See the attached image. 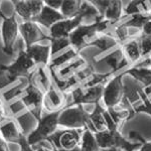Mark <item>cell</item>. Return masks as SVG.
Here are the masks:
<instances>
[{
  "instance_id": "obj_33",
  "label": "cell",
  "mask_w": 151,
  "mask_h": 151,
  "mask_svg": "<svg viewBox=\"0 0 151 151\" xmlns=\"http://www.w3.org/2000/svg\"><path fill=\"white\" fill-rule=\"evenodd\" d=\"M62 4H63V0H45V5L58 11L60 10Z\"/></svg>"
},
{
  "instance_id": "obj_19",
  "label": "cell",
  "mask_w": 151,
  "mask_h": 151,
  "mask_svg": "<svg viewBox=\"0 0 151 151\" xmlns=\"http://www.w3.org/2000/svg\"><path fill=\"white\" fill-rule=\"evenodd\" d=\"M88 64L85 60V58H83L81 55H79L77 58H75L74 60H72L68 65H64L62 69H60L57 72H52L55 75V77L58 78L60 81H65V80L69 79L72 76L77 74L79 70H81L83 68L86 67Z\"/></svg>"
},
{
  "instance_id": "obj_3",
  "label": "cell",
  "mask_w": 151,
  "mask_h": 151,
  "mask_svg": "<svg viewBox=\"0 0 151 151\" xmlns=\"http://www.w3.org/2000/svg\"><path fill=\"white\" fill-rule=\"evenodd\" d=\"M95 136L101 150L108 148H120L125 151H137L142 146L141 142H132L127 140V138L120 133V130H106L95 133Z\"/></svg>"
},
{
  "instance_id": "obj_43",
  "label": "cell",
  "mask_w": 151,
  "mask_h": 151,
  "mask_svg": "<svg viewBox=\"0 0 151 151\" xmlns=\"http://www.w3.org/2000/svg\"><path fill=\"white\" fill-rule=\"evenodd\" d=\"M0 32H1V29H0Z\"/></svg>"
},
{
  "instance_id": "obj_26",
  "label": "cell",
  "mask_w": 151,
  "mask_h": 151,
  "mask_svg": "<svg viewBox=\"0 0 151 151\" xmlns=\"http://www.w3.org/2000/svg\"><path fill=\"white\" fill-rule=\"evenodd\" d=\"M150 19H151V14L142 13V14H135V15L129 16V17H123L120 22L128 28H132L141 31L143 26Z\"/></svg>"
},
{
  "instance_id": "obj_37",
  "label": "cell",
  "mask_w": 151,
  "mask_h": 151,
  "mask_svg": "<svg viewBox=\"0 0 151 151\" xmlns=\"http://www.w3.org/2000/svg\"><path fill=\"white\" fill-rule=\"evenodd\" d=\"M141 35H151V19L149 21H147L146 24L143 26L142 30H141Z\"/></svg>"
},
{
  "instance_id": "obj_12",
  "label": "cell",
  "mask_w": 151,
  "mask_h": 151,
  "mask_svg": "<svg viewBox=\"0 0 151 151\" xmlns=\"http://www.w3.org/2000/svg\"><path fill=\"white\" fill-rule=\"evenodd\" d=\"M19 32L22 35L25 50L30 47L31 45L38 43V41L50 40V36H47L42 31L40 24L35 21H23L21 24H19Z\"/></svg>"
},
{
  "instance_id": "obj_17",
  "label": "cell",
  "mask_w": 151,
  "mask_h": 151,
  "mask_svg": "<svg viewBox=\"0 0 151 151\" xmlns=\"http://www.w3.org/2000/svg\"><path fill=\"white\" fill-rule=\"evenodd\" d=\"M64 19L65 18L63 16L60 11L55 10V9H52L50 7L45 5L40 13L32 21H35V22L38 23L40 25H42L47 28H50L57 22L60 20H64Z\"/></svg>"
},
{
  "instance_id": "obj_2",
  "label": "cell",
  "mask_w": 151,
  "mask_h": 151,
  "mask_svg": "<svg viewBox=\"0 0 151 151\" xmlns=\"http://www.w3.org/2000/svg\"><path fill=\"white\" fill-rule=\"evenodd\" d=\"M58 126L75 130L90 129L92 131L90 112L85 110L83 105L67 106L60 114Z\"/></svg>"
},
{
  "instance_id": "obj_27",
  "label": "cell",
  "mask_w": 151,
  "mask_h": 151,
  "mask_svg": "<svg viewBox=\"0 0 151 151\" xmlns=\"http://www.w3.org/2000/svg\"><path fill=\"white\" fill-rule=\"evenodd\" d=\"M81 0H63L60 7V13L65 19H72L79 16L80 9L82 6Z\"/></svg>"
},
{
  "instance_id": "obj_11",
  "label": "cell",
  "mask_w": 151,
  "mask_h": 151,
  "mask_svg": "<svg viewBox=\"0 0 151 151\" xmlns=\"http://www.w3.org/2000/svg\"><path fill=\"white\" fill-rule=\"evenodd\" d=\"M94 73L95 72H94L93 65H87L86 67L83 68L81 70H79L77 74H75L74 76L69 78V79L65 80V81H60V80L55 77V75L53 74V73H52V75L53 77V80H55V86H57L63 93H65V92H69V91L72 92L76 88L81 86V85L84 84Z\"/></svg>"
},
{
  "instance_id": "obj_21",
  "label": "cell",
  "mask_w": 151,
  "mask_h": 151,
  "mask_svg": "<svg viewBox=\"0 0 151 151\" xmlns=\"http://www.w3.org/2000/svg\"><path fill=\"white\" fill-rule=\"evenodd\" d=\"M79 15L82 18V24H85V25H90V24H93L103 20L98 9L92 4L91 1L82 2V6L81 9H80Z\"/></svg>"
},
{
  "instance_id": "obj_4",
  "label": "cell",
  "mask_w": 151,
  "mask_h": 151,
  "mask_svg": "<svg viewBox=\"0 0 151 151\" xmlns=\"http://www.w3.org/2000/svg\"><path fill=\"white\" fill-rule=\"evenodd\" d=\"M62 111L55 112V113H47L41 117L38 121L36 128L28 135L27 139L28 144L33 146L38 143L47 141L50 136L57 132L58 127V117Z\"/></svg>"
},
{
  "instance_id": "obj_7",
  "label": "cell",
  "mask_w": 151,
  "mask_h": 151,
  "mask_svg": "<svg viewBox=\"0 0 151 151\" xmlns=\"http://www.w3.org/2000/svg\"><path fill=\"white\" fill-rule=\"evenodd\" d=\"M25 96L22 98L23 104L28 109L29 112L37 121H40L42 117L43 101L45 94L38 87H36L32 82L29 81L27 87L24 89Z\"/></svg>"
},
{
  "instance_id": "obj_23",
  "label": "cell",
  "mask_w": 151,
  "mask_h": 151,
  "mask_svg": "<svg viewBox=\"0 0 151 151\" xmlns=\"http://www.w3.org/2000/svg\"><path fill=\"white\" fill-rule=\"evenodd\" d=\"M79 55H80L79 52L70 47V48H68L64 53L58 55V57H55V58H52L47 67L50 72H53V70L57 72V70H58L60 69H62L64 65H68L69 63L72 62V60H74L75 58H77Z\"/></svg>"
},
{
  "instance_id": "obj_31",
  "label": "cell",
  "mask_w": 151,
  "mask_h": 151,
  "mask_svg": "<svg viewBox=\"0 0 151 151\" xmlns=\"http://www.w3.org/2000/svg\"><path fill=\"white\" fill-rule=\"evenodd\" d=\"M138 40H139L141 55H142V58H150L151 55V35H140L138 36Z\"/></svg>"
},
{
  "instance_id": "obj_30",
  "label": "cell",
  "mask_w": 151,
  "mask_h": 151,
  "mask_svg": "<svg viewBox=\"0 0 151 151\" xmlns=\"http://www.w3.org/2000/svg\"><path fill=\"white\" fill-rule=\"evenodd\" d=\"M50 47H52V57L60 52V50L70 47V37L68 38H50Z\"/></svg>"
},
{
  "instance_id": "obj_40",
  "label": "cell",
  "mask_w": 151,
  "mask_h": 151,
  "mask_svg": "<svg viewBox=\"0 0 151 151\" xmlns=\"http://www.w3.org/2000/svg\"><path fill=\"white\" fill-rule=\"evenodd\" d=\"M58 151H81V148L78 147V148H76V149H74V150H58Z\"/></svg>"
},
{
  "instance_id": "obj_32",
  "label": "cell",
  "mask_w": 151,
  "mask_h": 151,
  "mask_svg": "<svg viewBox=\"0 0 151 151\" xmlns=\"http://www.w3.org/2000/svg\"><path fill=\"white\" fill-rule=\"evenodd\" d=\"M129 138L134 140L135 142H141V143H142V146H141L140 149L138 151H151V141H150V142L146 141L138 132L131 131V132L129 133Z\"/></svg>"
},
{
  "instance_id": "obj_29",
  "label": "cell",
  "mask_w": 151,
  "mask_h": 151,
  "mask_svg": "<svg viewBox=\"0 0 151 151\" xmlns=\"http://www.w3.org/2000/svg\"><path fill=\"white\" fill-rule=\"evenodd\" d=\"M138 93H139V96H140V101L142 102V103L140 105L133 106L134 111H135L136 114L137 113H146L151 116V99L145 94L144 90H143V87L140 88Z\"/></svg>"
},
{
  "instance_id": "obj_9",
  "label": "cell",
  "mask_w": 151,
  "mask_h": 151,
  "mask_svg": "<svg viewBox=\"0 0 151 151\" xmlns=\"http://www.w3.org/2000/svg\"><path fill=\"white\" fill-rule=\"evenodd\" d=\"M35 63L29 58L25 50H20L16 60L10 65H0V70L6 72L10 79L14 80L17 77L30 78V70L35 68Z\"/></svg>"
},
{
  "instance_id": "obj_22",
  "label": "cell",
  "mask_w": 151,
  "mask_h": 151,
  "mask_svg": "<svg viewBox=\"0 0 151 151\" xmlns=\"http://www.w3.org/2000/svg\"><path fill=\"white\" fill-rule=\"evenodd\" d=\"M105 107L101 105V103L95 105L93 112L90 113V121H91L92 132L98 133L108 130L106 119L104 116Z\"/></svg>"
},
{
  "instance_id": "obj_39",
  "label": "cell",
  "mask_w": 151,
  "mask_h": 151,
  "mask_svg": "<svg viewBox=\"0 0 151 151\" xmlns=\"http://www.w3.org/2000/svg\"><path fill=\"white\" fill-rule=\"evenodd\" d=\"M101 151H123L120 148H108V149H102Z\"/></svg>"
},
{
  "instance_id": "obj_8",
  "label": "cell",
  "mask_w": 151,
  "mask_h": 151,
  "mask_svg": "<svg viewBox=\"0 0 151 151\" xmlns=\"http://www.w3.org/2000/svg\"><path fill=\"white\" fill-rule=\"evenodd\" d=\"M82 140L81 130L67 129L64 131L55 132L52 136L48 138L50 142L58 150H74L80 147Z\"/></svg>"
},
{
  "instance_id": "obj_16",
  "label": "cell",
  "mask_w": 151,
  "mask_h": 151,
  "mask_svg": "<svg viewBox=\"0 0 151 151\" xmlns=\"http://www.w3.org/2000/svg\"><path fill=\"white\" fill-rule=\"evenodd\" d=\"M29 58L35 63V65H48L52 57V47L50 45H33L25 50Z\"/></svg>"
},
{
  "instance_id": "obj_41",
  "label": "cell",
  "mask_w": 151,
  "mask_h": 151,
  "mask_svg": "<svg viewBox=\"0 0 151 151\" xmlns=\"http://www.w3.org/2000/svg\"><path fill=\"white\" fill-rule=\"evenodd\" d=\"M0 3H1V1H0ZM1 12H2V11H1V9H0V13H1Z\"/></svg>"
},
{
  "instance_id": "obj_20",
  "label": "cell",
  "mask_w": 151,
  "mask_h": 151,
  "mask_svg": "<svg viewBox=\"0 0 151 151\" xmlns=\"http://www.w3.org/2000/svg\"><path fill=\"white\" fill-rule=\"evenodd\" d=\"M123 9V1L108 0V3L103 13V20H108L116 25L122 20Z\"/></svg>"
},
{
  "instance_id": "obj_14",
  "label": "cell",
  "mask_w": 151,
  "mask_h": 151,
  "mask_svg": "<svg viewBox=\"0 0 151 151\" xmlns=\"http://www.w3.org/2000/svg\"><path fill=\"white\" fill-rule=\"evenodd\" d=\"M52 84L50 89L45 94V101H43V107L47 113H55L64 110L67 105V99H65L64 93L60 89Z\"/></svg>"
},
{
  "instance_id": "obj_36",
  "label": "cell",
  "mask_w": 151,
  "mask_h": 151,
  "mask_svg": "<svg viewBox=\"0 0 151 151\" xmlns=\"http://www.w3.org/2000/svg\"><path fill=\"white\" fill-rule=\"evenodd\" d=\"M150 65H151V55H150V58H145V60H142L141 62L138 63V64L133 65V67H136V68H148Z\"/></svg>"
},
{
  "instance_id": "obj_38",
  "label": "cell",
  "mask_w": 151,
  "mask_h": 151,
  "mask_svg": "<svg viewBox=\"0 0 151 151\" xmlns=\"http://www.w3.org/2000/svg\"><path fill=\"white\" fill-rule=\"evenodd\" d=\"M0 151H9L8 146L6 144V141L0 136Z\"/></svg>"
},
{
  "instance_id": "obj_28",
  "label": "cell",
  "mask_w": 151,
  "mask_h": 151,
  "mask_svg": "<svg viewBox=\"0 0 151 151\" xmlns=\"http://www.w3.org/2000/svg\"><path fill=\"white\" fill-rule=\"evenodd\" d=\"M80 148L81 151H101L95 133L92 132L90 129H85L83 131Z\"/></svg>"
},
{
  "instance_id": "obj_5",
  "label": "cell",
  "mask_w": 151,
  "mask_h": 151,
  "mask_svg": "<svg viewBox=\"0 0 151 151\" xmlns=\"http://www.w3.org/2000/svg\"><path fill=\"white\" fill-rule=\"evenodd\" d=\"M125 76V70L114 76L113 78L106 84L103 94L104 107L106 109L117 107L122 102L125 93V85H123V77Z\"/></svg>"
},
{
  "instance_id": "obj_1",
  "label": "cell",
  "mask_w": 151,
  "mask_h": 151,
  "mask_svg": "<svg viewBox=\"0 0 151 151\" xmlns=\"http://www.w3.org/2000/svg\"><path fill=\"white\" fill-rule=\"evenodd\" d=\"M115 24L108 20H101L99 22L85 25L81 24L70 35V47L80 52L82 50L88 47H94L95 41L102 33H106L114 27Z\"/></svg>"
},
{
  "instance_id": "obj_34",
  "label": "cell",
  "mask_w": 151,
  "mask_h": 151,
  "mask_svg": "<svg viewBox=\"0 0 151 151\" xmlns=\"http://www.w3.org/2000/svg\"><path fill=\"white\" fill-rule=\"evenodd\" d=\"M19 144L21 146V151H33V149L31 148V146L28 144L27 139H26L24 136L21 137V139L19 140Z\"/></svg>"
},
{
  "instance_id": "obj_18",
  "label": "cell",
  "mask_w": 151,
  "mask_h": 151,
  "mask_svg": "<svg viewBox=\"0 0 151 151\" xmlns=\"http://www.w3.org/2000/svg\"><path fill=\"white\" fill-rule=\"evenodd\" d=\"M120 47L122 50L126 60L130 64L131 67L135 65L136 64H138V63L143 60L142 55H141V50H140L138 37L130 40L126 43H124L123 45H121Z\"/></svg>"
},
{
  "instance_id": "obj_15",
  "label": "cell",
  "mask_w": 151,
  "mask_h": 151,
  "mask_svg": "<svg viewBox=\"0 0 151 151\" xmlns=\"http://www.w3.org/2000/svg\"><path fill=\"white\" fill-rule=\"evenodd\" d=\"M82 24L81 16H77L72 19H64L58 21L50 28V38H68Z\"/></svg>"
},
{
  "instance_id": "obj_13",
  "label": "cell",
  "mask_w": 151,
  "mask_h": 151,
  "mask_svg": "<svg viewBox=\"0 0 151 151\" xmlns=\"http://www.w3.org/2000/svg\"><path fill=\"white\" fill-rule=\"evenodd\" d=\"M14 8L24 21H32L42 10L45 1L41 0H26V1H13Z\"/></svg>"
},
{
  "instance_id": "obj_42",
  "label": "cell",
  "mask_w": 151,
  "mask_h": 151,
  "mask_svg": "<svg viewBox=\"0 0 151 151\" xmlns=\"http://www.w3.org/2000/svg\"><path fill=\"white\" fill-rule=\"evenodd\" d=\"M148 68H150V69H151V65H149V67H148Z\"/></svg>"
},
{
  "instance_id": "obj_35",
  "label": "cell",
  "mask_w": 151,
  "mask_h": 151,
  "mask_svg": "<svg viewBox=\"0 0 151 151\" xmlns=\"http://www.w3.org/2000/svg\"><path fill=\"white\" fill-rule=\"evenodd\" d=\"M6 115H7V113H6L5 107H4V103H3V101H2V99L0 98V124L6 119Z\"/></svg>"
},
{
  "instance_id": "obj_24",
  "label": "cell",
  "mask_w": 151,
  "mask_h": 151,
  "mask_svg": "<svg viewBox=\"0 0 151 151\" xmlns=\"http://www.w3.org/2000/svg\"><path fill=\"white\" fill-rule=\"evenodd\" d=\"M0 136L6 142H19L22 137L17 127V124L14 121H8L4 124H0Z\"/></svg>"
},
{
  "instance_id": "obj_10",
  "label": "cell",
  "mask_w": 151,
  "mask_h": 151,
  "mask_svg": "<svg viewBox=\"0 0 151 151\" xmlns=\"http://www.w3.org/2000/svg\"><path fill=\"white\" fill-rule=\"evenodd\" d=\"M0 16L4 19L1 26L2 42H3L2 50L6 55H11L13 53L14 43L19 33V24L16 20L15 15H12L11 17H5L1 12Z\"/></svg>"
},
{
  "instance_id": "obj_6",
  "label": "cell",
  "mask_w": 151,
  "mask_h": 151,
  "mask_svg": "<svg viewBox=\"0 0 151 151\" xmlns=\"http://www.w3.org/2000/svg\"><path fill=\"white\" fill-rule=\"evenodd\" d=\"M106 85H98L94 87H82L78 88L70 92L72 94V103L68 106H75V105H90L101 103L103 98L104 89Z\"/></svg>"
},
{
  "instance_id": "obj_25",
  "label": "cell",
  "mask_w": 151,
  "mask_h": 151,
  "mask_svg": "<svg viewBox=\"0 0 151 151\" xmlns=\"http://www.w3.org/2000/svg\"><path fill=\"white\" fill-rule=\"evenodd\" d=\"M123 17L135 15V14H151V2L136 0V1H129L127 6L123 9Z\"/></svg>"
}]
</instances>
